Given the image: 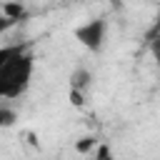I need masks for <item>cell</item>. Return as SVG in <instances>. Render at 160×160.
Segmentation results:
<instances>
[{
  "instance_id": "1",
  "label": "cell",
  "mask_w": 160,
  "mask_h": 160,
  "mask_svg": "<svg viewBox=\"0 0 160 160\" xmlns=\"http://www.w3.org/2000/svg\"><path fill=\"white\" fill-rule=\"evenodd\" d=\"M32 70H35V60L32 55L22 48L20 52H15L2 68H0V100H12L20 98L32 80Z\"/></svg>"
},
{
  "instance_id": "2",
  "label": "cell",
  "mask_w": 160,
  "mask_h": 160,
  "mask_svg": "<svg viewBox=\"0 0 160 160\" xmlns=\"http://www.w3.org/2000/svg\"><path fill=\"white\" fill-rule=\"evenodd\" d=\"M105 32H108L105 20L95 18V20H90V22L80 25V28L75 30V38L80 40L82 48H88L90 52H98V50L102 48V42H105Z\"/></svg>"
},
{
  "instance_id": "3",
  "label": "cell",
  "mask_w": 160,
  "mask_h": 160,
  "mask_svg": "<svg viewBox=\"0 0 160 160\" xmlns=\"http://www.w3.org/2000/svg\"><path fill=\"white\" fill-rule=\"evenodd\" d=\"M15 120H18L15 110H12V108H8V105H0V128H10Z\"/></svg>"
},
{
  "instance_id": "4",
  "label": "cell",
  "mask_w": 160,
  "mask_h": 160,
  "mask_svg": "<svg viewBox=\"0 0 160 160\" xmlns=\"http://www.w3.org/2000/svg\"><path fill=\"white\" fill-rule=\"evenodd\" d=\"M22 50V45H0V68L15 55V52H20Z\"/></svg>"
},
{
  "instance_id": "5",
  "label": "cell",
  "mask_w": 160,
  "mask_h": 160,
  "mask_svg": "<svg viewBox=\"0 0 160 160\" xmlns=\"http://www.w3.org/2000/svg\"><path fill=\"white\" fill-rule=\"evenodd\" d=\"M2 12L18 22V20L22 18V5H18V2H5V5H2Z\"/></svg>"
},
{
  "instance_id": "6",
  "label": "cell",
  "mask_w": 160,
  "mask_h": 160,
  "mask_svg": "<svg viewBox=\"0 0 160 160\" xmlns=\"http://www.w3.org/2000/svg\"><path fill=\"white\" fill-rule=\"evenodd\" d=\"M10 25H15V20H12V18H8V15L2 12V8H0V32H5Z\"/></svg>"
},
{
  "instance_id": "7",
  "label": "cell",
  "mask_w": 160,
  "mask_h": 160,
  "mask_svg": "<svg viewBox=\"0 0 160 160\" xmlns=\"http://www.w3.org/2000/svg\"><path fill=\"white\" fill-rule=\"evenodd\" d=\"M152 52H155V58L160 60V38H155V42H152Z\"/></svg>"
},
{
  "instance_id": "8",
  "label": "cell",
  "mask_w": 160,
  "mask_h": 160,
  "mask_svg": "<svg viewBox=\"0 0 160 160\" xmlns=\"http://www.w3.org/2000/svg\"><path fill=\"white\" fill-rule=\"evenodd\" d=\"M155 30H160V5H158V18H155Z\"/></svg>"
},
{
  "instance_id": "9",
  "label": "cell",
  "mask_w": 160,
  "mask_h": 160,
  "mask_svg": "<svg viewBox=\"0 0 160 160\" xmlns=\"http://www.w3.org/2000/svg\"><path fill=\"white\" fill-rule=\"evenodd\" d=\"M110 2H112V5H115V8H118V5H120V0H110Z\"/></svg>"
}]
</instances>
